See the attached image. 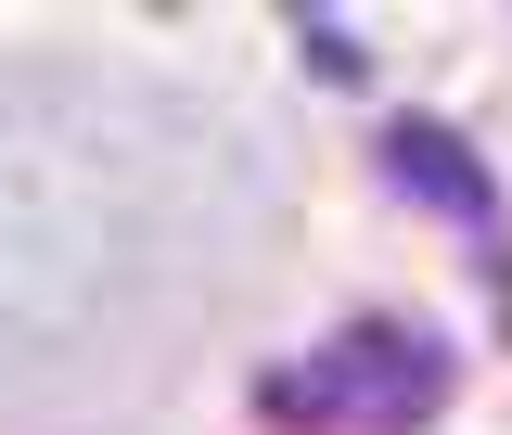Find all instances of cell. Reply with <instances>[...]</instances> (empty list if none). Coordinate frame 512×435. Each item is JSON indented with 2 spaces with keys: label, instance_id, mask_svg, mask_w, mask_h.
<instances>
[{
  "label": "cell",
  "instance_id": "cell-1",
  "mask_svg": "<svg viewBox=\"0 0 512 435\" xmlns=\"http://www.w3.org/2000/svg\"><path fill=\"white\" fill-rule=\"evenodd\" d=\"M436 384H448V346H436V333L359 320V333L320 346V384H282V410H295V423H320V410H346V423H423Z\"/></svg>",
  "mask_w": 512,
  "mask_h": 435
},
{
  "label": "cell",
  "instance_id": "cell-2",
  "mask_svg": "<svg viewBox=\"0 0 512 435\" xmlns=\"http://www.w3.org/2000/svg\"><path fill=\"white\" fill-rule=\"evenodd\" d=\"M384 167H397V192L410 205H448V218H487L500 192H487V167H474V141L461 128H436V116H397L384 128Z\"/></svg>",
  "mask_w": 512,
  "mask_h": 435
}]
</instances>
